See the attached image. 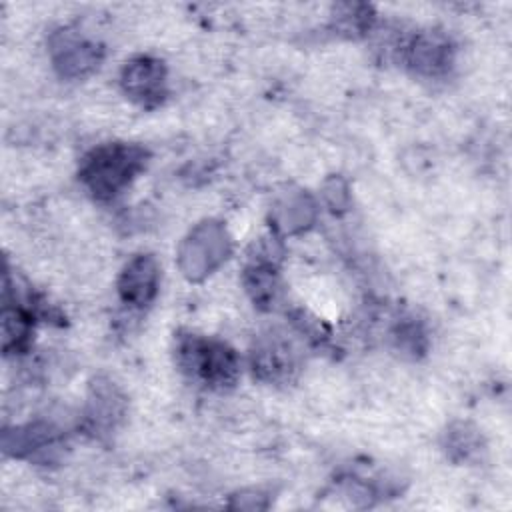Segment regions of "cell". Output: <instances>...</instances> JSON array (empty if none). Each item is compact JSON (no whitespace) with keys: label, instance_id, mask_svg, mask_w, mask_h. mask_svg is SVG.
Masks as SVG:
<instances>
[{"label":"cell","instance_id":"6da1fadb","mask_svg":"<svg viewBox=\"0 0 512 512\" xmlns=\"http://www.w3.org/2000/svg\"><path fill=\"white\" fill-rule=\"evenodd\" d=\"M144 164L146 152L140 146L104 144L84 158L80 178L96 198L108 200L120 194Z\"/></svg>","mask_w":512,"mask_h":512},{"label":"cell","instance_id":"7a4b0ae2","mask_svg":"<svg viewBox=\"0 0 512 512\" xmlns=\"http://www.w3.org/2000/svg\"><path fill=\"white\" fill-rule=\"evenodd\" d=\"M178 362L192 378L208 386L224 388L236 380L238 360L236 354L222 342L206 340L200 336H182L178 340Z\"/></svg>","mask_w":512,"mask_h":512},{"label":"cell","instance_id":"3957f363","mask_svg":"<svg viewBox=\"0 0 512 512\" xmlns=\"http://www.w3.org/2000/svg\"><path fill=\"white\" fill-rule=\"evenodd\" d=\"M122 86L132 100L146 108L160 104L166 94V74L162 62L148 56L128 62L122 72Z\"/></svg>","mask_w":512,"mask_h":512},{"label":"cell","instance_id":"277c9868","mask_svg":"<svg viewBox=\"0 0 512 512\" xmlns=\"http://www.w3.org/2000/svg\"><path fill=\"white\" fill-rule=\"evenodd\" d=\"M452 54L450 40L438 32H422L406 48L408 64L424 76L444 74L452 64Z\"/></svg>","mask_w":512,"mask_h":512},{"label":"cell","instance_id":"5b68a950","mask_svg":"<svg viewBox=\"0 0 512 512\" xmlns=\"http://www.w3.org/2000/svg\"><path fill=\"white\" fill-rule=\"evenodd\" d=\"M158 264L152 256L140 254L130 260L120 278V294L132 306H146L158 288Z\"/></svg>","mask_w":512,"mask_h":512},{"label":"cell","instance_id":"8992f818","mask_svg":"<svg viewBox=\"0 0 512 512\" xmlns=\"http://www.w3.org/2000/svg\"><path fill=\"white\" fill-rule=\"evenodd\" d=\"M54 64L66 76H82L94 64H98V50L94 44H88L84 38H78L70 32L58 34L54 40Z\"/></svg>","mask_w":512,"mask_h":512},{"label":"cell","instance_id":"52a82bcc","mask_svg":"<svg viewBox=\"0 0 512 512\" xmlns=\"http://www.w3.org/2000/svg\"><path fill=\"white\" fill-rule=\"evenodd\" d=\"M292 368L294 358L290 346H286L280 340H268L260 344L258 350L254 352V370H258V374L268 380L284 378Z\"/></svg>","mask_w":512,"mask_h":512}]
</instances>
